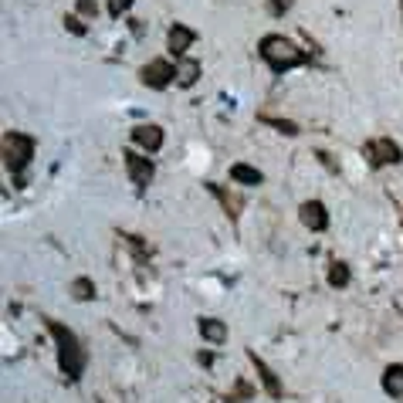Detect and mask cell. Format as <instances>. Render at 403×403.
Instances as JSON below:
<instances>
[{
  "label": "cell",
  "mask_w": 403,
  "mask_h": 403,
  "mask_svg": "<svg viewBox=\"0 0 403 403\" xmlns=\"http://www.w3.org/2000/svg\"><path fill=\"white\" fill-rule=\"evenodd\" d=\"M258 51H261L264 64L275 75H285V72H292V68L309 62V55L295 45L292 38H285V34H264L261 41H258Z\"/></svg>",
  "instance_id": "cell-1"
},
{
  "label": "cell",
  "mask_w": 403,
  "mask_h": 403,
  "mask_svg": "<svg viewBox=\"0 0 403 403\" xmlns=\"http://www.w3.org/2000/svg\"><path fill=\"white\" fill-rule=\"evenodd\" d=\"M45 329L55 336V346H58V366H62L64 380H81V370H85V349H81V339L62 322H51L45 319Z\"/></svg>",
  "instance_id": "cell-2"
},
{
  "label": "cell",
  "mask_w": 403,
  "mask_h": 403,
  "mask_svg": "<svg viewBox=\"0 0 403 403\" xmlns=\"http://www.w3.org/2000/svg\"><path fill=\"white\" fill-rule=\"evenodd\" d=\"M31 159H34L31 136H24V132H7V136H4V166H7L11 176H17V183H24L21 176L31 166Z\"/></svg>",
  "instance_id": "cell-3"
},
{
  "label": "cell",
  "mask_w": 403,
  "mask_h": 403,
  "mask_svg": "<svg viewBox=\"0 0 403 403\" xmlns=\"http://www.w3.org/2000/svg\"><path fill=\"white\" fill-rule=\"evenodd\" d=\"M363 159L370 163L373 170L400 166V163H403V149L393 140H370V142H363Z\"/></svg>",
  "instance_id": "cell-4"
},
{
  "label": "cell",
  "mask_w": 403,
  "mask_h": 403,
  "mask_svg": "<svg viewBox=\"0 0 403 403\" xmlns=\"http://www.w3.org/2000/svg\"><path fill=\"white\" fill-rule=\"evenodd\" d=\"M140 81L146 89L163 92V89H170L173 81H176V64H170L166 58H153V62H146L140 68Z\"/></svg>",
  "instance_id": "cell-5"
},
{
  "label": "cell",
  "mask_w": 403,
  "mask_h": 403,
  "mask_svg": "<svg viewBox=\"0 0 403 403\" xmlns=\"http://www.w3.org/2000/svg\"><path fill=\"white\" fill-rule=\"evenodd\" d=\"M125 173H129V180L140 186V190H146L156 176V163L142 153H125Z\"/></svg>",
  "instance_id": "cell-6"
},
{
  "label": "cell",
  "mask_w": 403,
  "mask_h": 403,
  "mask_svg": "<svg viewBox=\"0 0 403 403\" xmlns=\"http://www.w3.org/2000/svg\"><path fill=\"white\" fill-rule=\"evenodd\" d=\"M298 220L315 234H326L329 231V207L322 200H305L298 207Z\"/></svg>",
  "instance_id": "cell-7"
},
{
  "label": "cell",
  "mask_w": 403,
  "mask_h": 403,
  "mask_svg": "<svg viewBox=\"0 0 403 403\" xmlns=\"http://www.w3.org/2000/svg\"><path fill=\"white\" fill-rule=\"evenodd\" d=\"M193 41H197V31H193V28L170 24V31H166V51H170L173 58H186V51L193 47Z\"/></svg>",
  "instance_id": "cell-8"
},
{
  "label": "cell",
  "mask_w": 403,
  "mask_h": 403,
  "mask_svg": "<svg viewBox=\"0 0 403 403\" xmlns=\"http://www.w3.org/2000/svg\"><path fill=\"white\" fill-rule=\"evenodd\" d=\"M248 359H251V366L258 370V380H261L264 393H268L271 400H281V397H285V387H281V380L275 376V370H271V366H268V363H264L258 353H248Z\"/></svg>",
  "instance_id": "cell-9"
},
{
  "label": "cell",
  "mask_w": 403,
  "mask_h": 403,
  "mask_svg": "<svg viewBox=\"0 0 403 403\" xmlns=\"http://www.w3.org/2000/svg\"><path fill=\"white\" fill-rule=\"evenodd\" d=\"M163 140H166V136H163V129L153 125V123H140L136 129H132V142L142 146L146 153H156V149L163 146Z\"/></svg>",
  "instance_id": "cell-10"
},
{
  "label": "cell",
  "mask_w": 403,
  "mask_h": 403,
  "mask_svg": "<svg viewBox=\"0 0 403 403\" xmlns=\"http://www.w3.org/2000/svg\"><path fill=\"white\" fill-rule=\"evenodd\" d=\"M207 190H210V193L220 200V207H224V214H227V217H231V220L241 217V207H244V200H241L234 190H227V186H214V183H207Z\"/></svg>",
  "instance_id": "cell-11"
},
{
  "label": "cell",
  "mask_w": 403,
  "mask_h": 403,
  "mask_svg": "<svg viewBox=\"0 0 403 403\" xmlns=\"http://www.w3.org/2000/svg\"><path fill=\"white\" fill-rule=\"evenodd\" d=\"M197 329H200L203 342H214V346H224V342H227V326H224L220 319L200 315V319H197Z\"/></svg>",
  "instance_id": "cell-12"
},
{
  "label": "cell",
  "mask_w": 403,
  "mask_h": 403,
  "mask_svg": "<svg viewBox=\"0 0 403 403\" xmlns=\"http://www.w3.org/2000/svg\"><path fill=\"white\" fill-rule=\"evenodd\" d=\"M383 393L393 397V400H400L403 397V366L400 363H393V366L383 370Z\"/></svg>",
  "instance_id": "cell-13"
},
{
  "label": "cell",
  "mask_w": 403,
  "mask_h": 403,
  "mask_svg": "<svg viewBox=\"0 0 403 403\" xmlns=\"http://www.w3.org/2000/svg\"><path fill=\"white\" fill-rule=\"evenodd\" d=\"M197 81H200V62L180 58V64H176V85H180V89H190V85H197Z\"/></svg>",
  "instance_id": "cell-14"
},
{
  "label": "cell",
  "mask_w": 403,
  "mask_h": 403,
  "mask_svg": "<svg viewBox=\"0 0 403 403\" xmlns=\"http://www.w3.org/2000/svg\"><path fill=\"white\" fill-rule=\"evenodd\" d=\"M231 180L234 183H244V186H258V183H264V173L254 170V166H248V163H234Z\"/></svg>",
  "instance_id": "cell-15"
},
{
  "label": "cell",
  "mask_w": 403,
  "mask_h": 403,
  "mask_svg": "<svg viewBox=\"0 0 403 403\" xmlns=\"http://www.w3.org/2000/svg\"><path fill=\"white\" fill-rule=\"evenodd\" d=\"M326 278H329V288H346L353 275H349L346 261H332V264H329V275H326Z\"/></svg>",
  "instance_id": "cell-16"
},
{
  "label": "cell",
  "mask_w": 403,
  "mask_h": 403,
  "mask_svg": "<svg viewBox=\"0 0 403 403\" xmlns=\"http://www.w3.org/2000/svg\"><path fill=\"white\" fill-rule=\"evenodd\" d=\"M72 298H75V302H92L95 298V281L92 278H75L72 281Z\"/></svg>",
  "instance_id": "cell-17"
},
{
  "label": "cell",
  "mask_w": 403,
  "mask_h": 403,
  "mask_svg": "<svg viewBox=\"0 0 403 403\" xmlns=\"http://www.w3.org/2000/svg\"><path fill=\"white\" fill-rule=\"evenodd\" d=\"M123 241H125V248L132 251L140 261H149V244H146L142 237H136V234H123Z\"/></svg>",
  "instance_id": "cell-18"
},
{
  "label": "cell",
  "mask_w": 403,
  "mask_h": 403,
  "mask_svg": "<svg viewBox=\"0 0 403 403\" xmlns=\"http://www.w3.org/2000/svg\"><path fill=\"white\" fill-rule=\"evenodd\" d=\"M261 123L271 125V129H278L281 136H298V125L288 123V119H271V115H264V112H261Z\"/></svg>",
  "instance_id": "cell-19"
},
{
  "label": "cell",
  "mask_w": 403,
  "mask_h": 403,
  "mask_svg": "<svg viewBox=\"0 0 403 403\" xmlns=\"http://www.w3.org/2000/svg\"><path fill=\"white\" fill-rule=\"evenodd\" d=\"M64 31L75 34V38H85L89 28H85V21H78V14H68V17H64Z\"/></svg>",
  "instance_id": "cell-20"
},
{
  "label": "cell",
  "mask_w": 403,
  "mask_h": 403,
  "mask_svg": "<svg viewBox=\"0 0 403 403\" xmlns=\"http://www.w3.org/2000/svg\"><path fill=\"white\" fill-rule=\"evenodd\" d=\"M106 11H109V17H123L132 11V0H109L106 4Z\"/></svg>",
  "instance_id": "cell-21"
},
{
  "label": "cell",
  "mask_w": 403,
  "mask_h": 403,
  "mask_svg": "<svg viewBox=\"0 0 403 403\" xmlns=\"http://www.w3.org/2000/svg\"><path fill=\"white\" fill-rule=\"evenodd\" d=\"M227 400H254V390H251V383L237 380L234 383V397H227Z\"/></svg>",
  "instance_id": "cell-22"
},
{
  "label": "cell",
  "mask_w": 403,
  "mask_h": 403,
  "mask_svg": "<svg viewBox=\"0 0 403 403\" xmlns=\"http://www.w3.org/2000/svg\"><path fill=\"white\" fill-rule=\"evenodd\" d=\"M75 14L78 17H98V4H95V0H78Z\"/></svg>",
  "instance_id": "cell-23"
},
{
  "label": "cell",
  "mask_w": 403,
  "mask_h": 403,
  "mask_svg": "<svg viewBox=\"0 0 403 403\" xmlns=\"http://www.w3.org/2000/svg\"><path fill=\"white\" fill-rule=\"evenodd\" d=\"M268 4H271V14H275V17H285L288 11H292L295 0H268Z\"/></svg>",
  "instance_id": "cell-24"
},
{
  "label": "cell",
  "mask_w": 403,
  "mask_h": 403,
  "mask_svg": "<svg viewBox=\"0 0 403 403\" xmlns=\"http://www.w3.org/2000/svg\"><path fill=\"white\" fill-rule=\"evenodd\" d=\"M315 156H319V159H322V163H326V166H329V170H332V173L339 170V163H336V159H332V156H329L326 149H319V153H315Z\"/></svg>",
  "instance_id": "cell-25"
},
{
  "label": "cell",
  "mask_w": 403,
  "mask_h": 403,
  "mask_svg": "<svg viewBox=\"0 0 403 403\" xmlns=\"http://www.w3.org/2000/svg\"><path fill=\"white\" fill-rule=\"evenodd\" d=\"M197 363H200V366H207V370H210V366H214V353H200V356H197Z\"/></svg>",
  "instance_id": "cell-26"
},
{
  "label": "cell",
  "mask_w": 403,
  "mask_h": 403,
  "mask_svg": "<svg viewBox=\"0 0 403 403\" xmlns=\"http://www.w3.org/2000/svg\"><path fill=\"white\" fill-rule=\"evenodd\" d=\"M400 231H403V217H400Z\"/></svg>",
  "instance_id": "cell-27"
}]
</instances>
